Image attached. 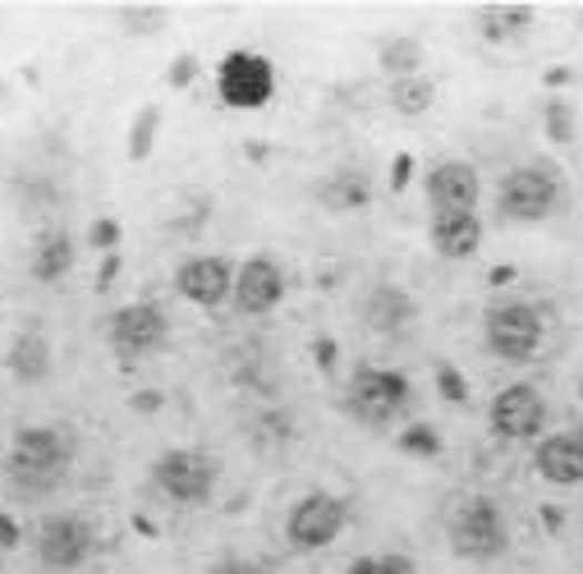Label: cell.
<instances>
[{"label":"cell","instance_id":"1","mask_svg":"<svg viewBox=\"0 0 583 574\" xmlns=\"http://www.w3.org/2000/svg\"><path fill=\"white\" fill-rule=\"evenodd\" d=\"M70 455L56 427H19L14 432V451H10V479L23 492H47L64 479Z\"/></svg>","mask_w":583,"mask_h":574},{"label":"cell","instance_id":"2","mask_svg":"<svg viewBox=\"0 0 583 574\" xmlns=\"http://www.w3.org/2000/svg\"><path fill=\"white\" fill-rule=\"evenodd\" d=\"M561 202H565V189L546 165H520V171H510L501 180V216L505 221H524V225L546 221Z\"/></svg>","mask_w":583,"mask_h":574},{"label":"cell","instance_id":"3","mask_svg":"<svg viewBox=\"0 0 583 574\" xmlns=\"http://www.w3.org/2000/svg\"><path fill=\"white\" fill-rule=\"evenodd\" d=\"M404 400H409V377L404 373L359 363L354 367V382H350V395H345V410L359 423H368V427H382V423H391L400 414Z\"/></svg>","mask_w":583,"mask_h":574},{"label":"cell","instance_id":"4","mask_svg":"<svg viewBox=\"0 0 583 574\" xmlns=\"http://www.w3.org/2000/svg\"><path fill=\"white\" fill-rule=\"evenodd\" d=\"M483 335H487V350L496 359L529 363L542 345V313L533 303H496V309H487Z\"/></svg>","mask_w":583,"mask_h":574},{"label":"cell","instance_id":"5","mask_svg":"<svg viewBox=\"0 0 583 574\" xmlns=\"http://www.w3.org/2000/svg\"><path fill=\"white\" fill-rule=\"evenodd\" d=\"M217 92L234 111H258L271 101V92H277V70H271L267 56L230 51L221 60V70H217Z\"/></svg>","mask_w":583,"mask_h":574},{"label":"cell","instance_id":"6","mask_svg":"<svg viewBox=\"0 0 583 574\" xmlns=\"http://www.w3.org/2000/svg\"><path fill=\"white\" fill-rule=\"evenodd\" d=\"M217 474L221 464L208 455V451H165L157 464H152V479L157 487L180 501V505H202L217 487Z\"/></svg>","mask_w":583,"mask_h":574},{"label":"cell","instance_id":"7","mask_svg":"<svg viewBox=\"0 0 583 574\" xmlns=\"http://www.w3.org/2000/svg\"><path fill=\"white\" fill-rule=\"evenodd\" d=\"M505 524H501V511L487 501V496H473L464 501L455 520H451V547L455 556L464 561H496L505 552Z\"/></svg>","mask_w":583,"mask_h":574},{"label":"cell","instance_id":"8","mask_svg":"<svg viewBox=\"0 0 583 574\" xmlns=\"http://www.w3.org/2000/svg\"><path fill=\"white\" fill-rule=\"evenodd\" d=\"M345 520H350V505L331 496V492H308L294 511H290V543L299 552H318V547H331L340 533H345Z\"/></svg>","mask_w":583,"mask_h":574},{"label":"cell","instance_id":"9","mask_svg":"<svg viewBox=\"0 0 583 574\" xmlns=\"http://www.w3.org/2000/svg\"><path fill=\"white\" fill-rule=\"evenodd\" d=\"M487 423H492V432L501 436V442H529V436H537L542 423H546V404L529 382H514V386L496 391Z\"/></svg>","mask_w":583,"mask_h":574},{"label":"cell","instance_id":"10","mask_svg":"<svg viewBox=\"0 0 583 574\" xmlns=\"http://www.w3.org/2000/svg\"><path fill=\"white\" fill-rule=\"evenodd\" d=\"M165 313L157 303H124V309L111 318V341L124 359H143V354H157L165 345Z\"/></svg>","mask_w":583,"mask_h":574},{"label":"cell","instance_id":"11","mask_svg":"<svg viewBox=\"0 0 583 574\" xmlns=\"http://www.w3.org/2000/svg\"><path fill=\"white\" fill-rule=\"evenodd\" d=\"M234 262L230 258H189L175 266V290L198 303V309H217V303L234 290Z\"/></svg>","mask_w":583,"mask_h":574},{"label":"cell","instance_id":"12","mask_svg":"<svg viewBox=\"0 0 583 574\" xmlns=\"http://www.w3.org/2000/svg\"><path fill=\"white\" fill-rule=\"evenodd\" d=\"M38 552L51 570H74L92 556V524L79 515H51L38 533Z\"/></svg>","mask_w":583,"mask_h":574},{"label":"cell","instance_id":"13","mask_svg":"<svg viewBox=\"0 0 583 574\" xmlns=\"http://www.w3.org/2000/svg\"><path fill=\"white\" fill-rule=\"evenodd\" d=\"M285 299V272L271 258H249L234 276V303L239 313H271Z\"/></svg>","mask_w":583,"mask_h":574},{"label":"cell","instance_id":"14","mask_svg":"<svg viewBox=\"0 0 583 574\" xmlns=\"http://www.w3.org/2000/svg\"><path fill=\"white\" fill-rule=\"evenodd\" d=\"M533 469L537 479L556 483V487H574L583 483V432H556L546 436L533 455Z\"/></svg>","mask_w":583,"mask_h":574},{"label":"cell","instance_id":"15","mask_svg":"<svg viewBox=\"0 0 583 574\" xmlns=\"http://www.w3.org/2000/svg\"><path fill=\"white\" fill-rule=\"evenodd\" d=\"M428 198L436 212H473L478 202V171L464 161H441L428 175Z\"/></svg>","mask_w":583,"mask_h":574},{"label":"cell","instance_id":"16","mask_svg":"<svg viewBox=\"0 0 583 574\" xmlns=\"http://www.w3.org/2000/svg\"><path fill=\"white\" fill-rule=\"evenodd\" d=\"M478 244H483V221L478 212H432V249L441 258H473Z\"/></svg>","mask_w":583,"mask_h":574},{"label":"cell","instance_id":"17","mask_svg":"<svg viewBox=\"0 0 583 574\" xmlns=\"http://www.w3.org/2000/svg\"><path fill=\"white\" fill-rule=\"evenodd\" d=\"M363 322L382 335H395L400 326L414 322V299H409L400 285H376L368 299H363Z\"/></svg>","mask_w":583,"mask_h":574},{"label":"cell","instance_id":"18","mask_svg":"<svg viewBox=\"0 0 583 574\" xmlns=\"http://www.w3.org/2000/svg\"><path fill=\"white\" fill-rule=\"evenodd\" d=\"M32 281H42V285H56L64 272L74 266V244H70V234L64 230H47L38 234V244H32Z\"/></svg>","mask_w":583,"mask_h":574},{"label":"cell","instance_id":"19","mask_svg":"<svg viewBox=\"0 0 583 574\" xmlns=\"http://www.w3.org/2000/svg\"><path fill=\"white\" fill-rule=\"evenodd\" d=\"M318 202L326 212H359L372 202V184L363 171H354V165H345V171H335L322 189H318Z\"/></svg>","mask_w":583,"mask_h":574},{"label":"cell","instance_id":"20","mask_svg":"<svg viewBox=\"0 0 583 574\" xmlns=\"http://www.w3.org/2000/svg\"><path fill=\"white\" fill-rule=\"evenodd\" d=\"M10 373H14L19 382H42V377L51 373V345L42 341L38 331H23L19 341H14V350H10Z\"/></svg>","mask_w":583,"mask_h":574},{"label":"cell","instance_id":"21","mask_svg":"<svg viewBox=\"0 0 583 574\" xmlns=\"http://www.w3.org/2000/svg\"><path fill=\"white\" fill-rule=\"evenodd\" d=\"M419 64H423L419 38H391V42H382V70L391 79H414Z\"/></svg>","mask_w":583,"mask_h":574},{"label":"cell","instance_id":"22","mask_svg":"<svg viewBox=\"0 0 583 574\" xmlns=\"http://www.w3.org/2000/svg\"><path fill=\"white\" fill-rule=\"evenodd\" d=\"M436 101V83L432 79H395L391 83V107L400 111V115H423L428 107Z\"/></svg>","mask_w":583,"mask_h":574},{"label":"cell","instance_id":"23","mask_svg":"<svg viewBox=\"0 0 583 574\" xmlns=\"http://www.w3.org/2000/svg\"><path fill=\"white\" fill-rule=\"evenodd\" d=\"M157 124H161V107H143L139 120H133V129H129V161H148Z\"/></svg>","mask_w":583,"mask_h":574},{"label":"cell","instance_id":"24","mask_svg":"<svg viewBox=\"0 0 583 574\" xmlns=\"http://www.w3.org/2000/svg\"><path fill=\"white\" fill-rule=\"evenodd\" d=\"M400 451L423 455V460H436V455H441V436H436L428 423H414V427L400 432Z\"/></svg>","mask_w":583,"mask_h":574},{"label":"cell","instance_id":"25","mask_svg":"<svg viewBox=\"0 0 583 574\" xmlns=\"http://www.w3.org/2000/svg\"><path fill=\"white\" fill-rule=\"evenodd\" d=\"M436 386H441V395L451 400V404H464V400H469V386H464V377L455 373L451 363H436Z\"/></svg>","mask_w":583,"mask_h":574},{"label":"cell","instance_id":"26","mask_svg":"<svg viewBox=\"0 0 583 574\" xmlns=\"http://www.w3.org/2000/svg\"><path fill=\"white\" fill-rule=\"evenodd\" d=\"M546 129H552L556 143H570V139H574V129H570V107H565V101H546Z\"/></svg>","mask_w":583,"mask_h":574},{"label":"cell","instance_id":"27","mask_svg":"<svg viewBox=\"0 0 583 574\" xmlns=\"http://www.w3.org/2000/svg\"><path fill=\"white\" fill-rule=\"evenodd\" d=\"M88 244H92V249H115V244H120V221H115V216H101V221H92V230H88Z\"/></svg>","mask_w":583,"mask_h":574},{"label":"cell","instance_id":"28","mask_svg":"<svg viewBox=\"0 0 583 574\" xmlns=\"http://www.w3.org/2000/svg\"><path fill=\"white\" fill-rule=\"evenodd\" d=\"M198 79V56H180L175 64H170V83L175 88H189Z\"/></svg>","mask_w":583,"mask_h":574},{"label":"cell","instance_id":"29","mask_svg":"<svg viewBox=\"0 0 583 574\" xmlns=\"http://www.w3.org/2000/svg\"><path fill=\"white\" fill-rule=\"evenodd\" d=\"M212 574H271L262 561H221L212 565Z\"/></svg>","mask_w":583,"mask_h":574},{"label":"cell","instance_id":"30","mask_svg":"<svg viewBox=\"0 0 583 574\" xmlns=\"http://www.w3.org/2000/svg\"><path fill=\"white\" fill-rule=\"evenodd\" d=\"M414 570L419 565L409 556H382V561H376V574H414Z\"/></svg>","mask_w":583,"mask_h":574},{"label":"cell","instance_id":"31","mask_svg":"<svg viewBox=\"0 0 583 574\" xmlns=\"http://www.w3.org/2000/svg\"><path fill=\"white\" fill-rule=\"evenodd\" d=\"M409 175H414V157H395V165H391V184H395V189H404V184H409Z\"/></svg>","mask_w":583,"mask_h":574},{"label":"cell","instance_id":"32","mask_svg":"<svg viewBox=\"0 0 583 574\" xmlns=\"http://www.w3.org/2000/svg\"><path fill=\"white\" fill-rule=\"evenodd\" d=\"M313 359H318L322 373H331V367H335V341H318V345H313Z\"/></svg>","mask_w":583,"mask_h":574},{"label":"cell","instance_id":"33","mask_svg":"<svg viewBox=\"0 0 583 574\" xmlns=\"http://www.w3.org/2000/svg\"><path fill=\"white\" fill-rule=\"evenodd\" d=\"M0 547H19V524H14V515H0Z\"/></svg>","mask_w":583,"mask_h":574},{"label":"cell","instance_id":"34","mask_svg":"<svg viewBox=\"0 0 583 574\" xmlns=\"http://www.w3.org/2000/svg\"><path fill=\"white\" fill-rule=\"evenodd\" d=\"M115 272H120V258H115V253H111V258H107V262H101V272H97V290H107V285H111V281H115Z\"/></svg>","mask_w":583,"mask_h":574},{"label":"cell","instance_id":"35","mask_svg":"<svg viewBox=\"0 0 583 574\" xmlns=\"http://www.w3.org/2000/svg\"><path fill=\"white\" fill-rule=\"evenodd\" d=\"M350 574H376V556H359V561L350 565Z\"/></svg>","mask_w":583,"mask_h":574},{"label":"cell","instance_id":"36","mask_svg":"<svg viewBox=\"0 0 583 574\" xmlns=\"http://www.w3.org/2000/svg\"><path fill=\"white\" fill-rule=\"evenodd\" d=\"M157 404H161V395H133V410H157Z\"/></svg>","mask_w":583,"mask_h":574},{"label":"cell","instance_id":"37","mask_svg":"<svg viewBox=\"0 0 583 574\" xmlns=\"http://www.w3.org/2000/svg\"><path fill=\"white\" fill-rule=\"evenodd\" d=\"M514 272H510V266H496V272H492V285H505Z\"/></svg>","mask_w":583,"mask_h":574}]
</instances>
